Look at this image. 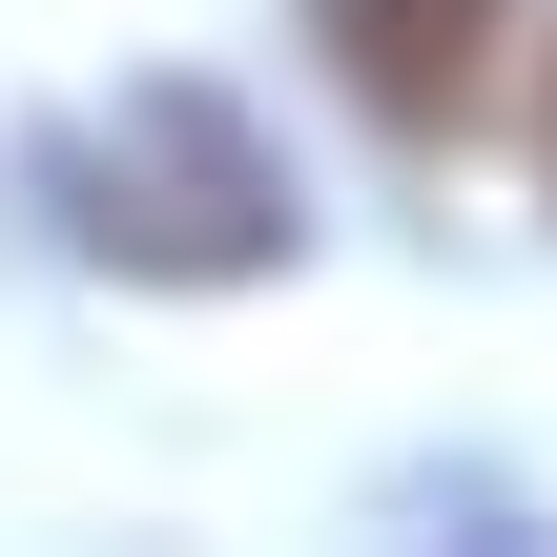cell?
<instances>
[{
	"mask_svg": "<svg viewBox=\"0 0 557 557\" xmlns=\"http://www.w3.org/2000/svg\"><path fill=\"white\" fill-rule=\"evenodd\" d=\"M41 186H62V227L124 269V289H248V269H289V165H269V124L248 103H207V83H124L103 124H62L41 145Z\"/></svg>",
	"mask_w": 557,
	"mask_h": 557,
	"instance_id": "obj_1",
	"label": "cell"
},
{
	"mask_svg": "<svg viewBox=\"0 0 557 557\" xmlns=\"http://www.w3.org/2000/svg\"><path fill=\"white\" fill-rule=\"evenodd\" d=\"M537 165H557V83H537Z\"/></svg>",
	"mask_w": 557,
	"mask_h": 557,
	"instance_id": "obj_3",
	"label": "cell"
},
{
	"mask_svg": "<svg viewBox=\"0 0 557 557\" xmlns=\"http://www.w3.org/2000/svg\"><path fill=\"white\" fill-rule=\"evenodd\" d=\"M310 21H331L351 103H372V124H413V145H434V124L475 103V62H496V0H310Z\"/></svg>",
	"mask_w": 557,
	"mask_h": 557,
	"instance_id": "obj_2",
	"label": "cell"
}]
</instances>
